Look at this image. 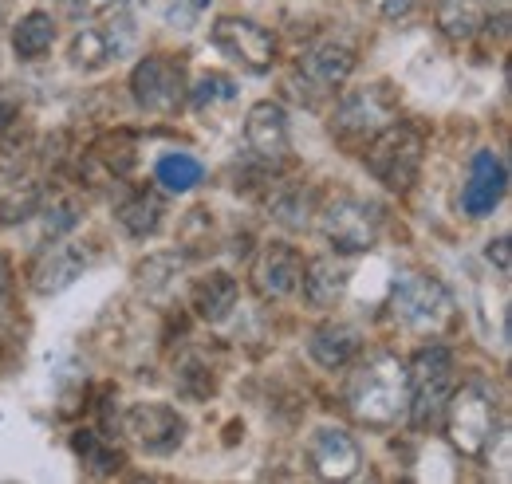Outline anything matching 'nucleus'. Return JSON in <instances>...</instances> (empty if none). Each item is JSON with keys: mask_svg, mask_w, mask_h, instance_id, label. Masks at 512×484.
Here are the masks:
<instances>
[{"mask_svg": "<svg viewBox=\"0 0 512 484\" xmlns=\"http://www.w3.org/2000/svg\"><path fill=\"white\" fill-rule=\"evenodd\" d=\"M130 40H134L130 20L91 24V28H83V32L71 40L67 60H71V67H79V71H103L107 63L123 60V52L130 48Z\"/></svg>", "mask_w": 512, "mask_h": 484, "instance_id": "12", "label": "nucleus"}, {"mask_svg": "<svg viewBox=\"0 0 512 484\" xmlns=\"http://www.w3.org/2000/svg\"><path fill=\"white\" fill-rule=\"evenodd\" d=\"M422 154H426L422 134H418L414 126H406V122H390V126H383V130L371 138V146H367V170H371L386 189L402 193V189H410L414 178H418Z\"/></svg>", "mask_w": 512, "mask_h": 484, "instance_id": "4", "label": "nucleus"}, {"mask_svg": "<svg viewBox=\"0 0 512 484\" xmlns=\"http://www.w3.org/2000/svg\"><path fill=\"white\" fill-rule=\"evenodd\" d=\"M485 256H489V260H497V268H501V272H505V276H509V241H505V237H497V241H489V248H485Z\"/></svg>", "mask_w": 512, "mask_h": 484, "instance_id": "36", "label": "nucleus"}, {"mask_svg": "<svg viewBox=\"0 0 512 484\" xmlns=\"http://www.w3.org/2000/svg\"><path fill=\"white\" fill-rule=\"evenodd\" d=\"M505 189H509L505 162L493 150H477L473 154V166H469V178L461 185V209H465V217H473V221L489 217L501 205Z\"/></svg>", "mask_w": 512, "mask_h": 484, "instance_id": "13", "label": "nucleus"}, {"mask_svg": "<svg viewBox=\"0 0 512 484\" xmlns=\"http://www.w3.org/2000/svg\"><path fill=\"white\" fill-rule=\"evenodd\" d=\"M245 142L256 158L264 162H284L288 158V146H292V134H288V115L280 103L264 99L256 103L245 119Z\"/></svg>", "mask_w": 512, "mask_h": 484, "instance_id": "15", "label": "nucleus"}, {"mask_svg": "<svg viewBox=\"0 0 512 484\" xmlns=\"http://www.w3.org/2000/svg\"><path fill=\"white\" fill-rule=\"evenodd\" d=\"M162 217H166V205H162V197H154V193H138L134 201H127V205L119 209V225L127 229L134 241L154 237V233L162 229Z\"/></svg>", "mask_w": 512, "mask_h": 484, "instance_id": "25", "label": "nucleus"}, {"mask_svg": "<svg viewBox=\"0 0 512 484\" xmlns=\"http://www.w3.org/2000/svg\"><path fill=\"white\" fill-rule=\"evenodd\" d=\"M209 40H213V48H217L221 56L241 63V67L253 71V75H264V71L272 67V60H276V40H272V32L260 28L249 16H221V20H213Z\"/></svg>", "mask_w": 512, "mask_h": 484, "instance_id": "9", "label": "nucleus"}, {"mask_svg": "<svg viewBox=\"0 0 512 484\" xmlns=\"http://www.w3.org/2000/svg\"><path fill=\"white\" fill-rule=\"evenodd\" d=\"M12 119H16V103L12 99H0V126H8Z\"/></svg>", "mask_w": 512, "mask_h": 484, "instance_id": "37", "label": "nucleus"}, {"mask_svg": "<svg viewBox=\"0 0 512 484\" xmlns=\"http://www.w3.org/2000/svg\"><path fill=\"white\" fill-rule=\"evenodd\" d=\"M40 217H44V237L48 241H60L67 229L79 221V205L71 201V197H56L48 209H36Z\"/></svg>", "mask_w": 512, "mask_h": 484, "instance_id": "30", "label": "nucleus"}, {"mask_svg": "<svg viewBox=\"0 0 512 484\" xmlns=\"http://www.w3.org/2000/svg\"><path fill=\"white\" fill-rule=\"evenodd\" d=\"M347 402H351V414L363 425H375V429L394 425L406 414V406H410L406 366L398 363L394 355H375L371 363L351 378Z\"/></svg>", "mask_w": 512, "mask_h": 484, "instance_id": "1", "label": "nucleus"}, {"mask_svg": "<svg viewBox=\"0 0 512 484\" xmlns=\"http://www.w3.org/2000/svg\"><path fill=\"white\" fill-rule=\"evenodd\" d=\"M355 351H359V331L351 327V323H320L316 331H312V339H308V355H312V363H320L323 370H339V366H347L355 359Z\"/></svg>", "mask_w": 512, "mask_h": 484, "instance_id": "19", "label": "nucleus"}, {"mask_svg": "<svg viewBox=\"0 0 512 484\" xmlns=\"http://www.w3.org/2000/svg\"><path fill=\"white\" fill-rule=\"evenodd\" d=\"M320 225H323L327 244H331L339 256H355V252L375 248L379 229H383V209H379L375 201L355 197V193H339L335 201H327Z\"/></svg>", "mask_w": 512, "mask_h": 484, "instance_id": "6", "label": "nucleus"}, {"mask_svg": "<svg viewBox=\"0 0 512 484\" xmlns=\"http://www.w3.org/2000/svg\"><path fill=\"white\" fill-rule=\"evenodd\" d=\"M174 268H178V260H174V256H150V260H142V264L134 268L138 288H146V292H162V288L170 284Z\"/></svg>", "mask_w": 512, "mask_h": 484, "instance_id": "32", "label": "nucleus"}, {"mask_svg": "<svg viewBox=\"0 0 512 484\" xmlns=\"http://www.w3.org/2000/svg\"><path fill=\"white\" fill-rule=\"evenodd\" d=\"M453 378H457V363H453V351L430 343L422 347L410 370H406V382H410V418L418 429H434L446 414V402L453 394Z\"/></svg>", "mask_w": 512, "mask_h": 484, "instance_id": "2", "label": "nucleus"}, {"mask_svg": "<svg viewBox=\"0 0 512 484\" xmlns=\"http://www.w3.org/2000/svg\"><path fill=\"white\" fill-rule=\"evenodd\" d=\"M154 178L166 185L170 193H186V189H193V185L205 178V170H201V162H197L193 154H182V150H174V154L158 158V166H154Z\"/></svg>", "mask_w": 512, "mask_h": 484, "instance_id": "26", "label": "nucleus"}, {"mask_svg": "<svg viewBox=\"0 0 512 484\" xmlns=\"http://www.w3.org/2000/svg\"><path fill=\"white\" fill-rule=\"evenodd\" d=\"M130 95L146 115H170L186 99V67L170 56H146L130 71Z\"/></svg>", "mask_w": 512, "mask_h": 484, "instance_id": "8", "label": "nucleus"}, {"mask_svg": "<svg viewBox=\"0 0 512 484\" xmlns=\"http://www.w3.org/2000/svg\"><path fill=\"white\" fill-rule=\"evenodd\" d=\"M347 284H351L347 264H339V260H331V256L312 260V264L300 272L304 300L316 303V307H331V303H339L343 300V292H347Z\"/></svg>", "mask_w": 512, "mask_h": 484, "instance_id": "20", "label": "nucleus"}, {"mask_svg": "<svg viewBox=\"0 0 512 484\" xmlns=\"http://www.w3.org/2000/svg\"><path fill=\"white\" fill-rule=\"evenodd\" d=\"M300 272H304V260L292 244H268L253 268L256 292L264 300H284L300 288Z\"/></svg>", "mask_w": 512, "mask_h": 484, "instance_id": "16", "label": "nucleus"}, {"mask_svg": "<svg viewBox=\"0 0 512 484\" xmlns=\"http://www.w3.org/2000/svg\"><path fill=\"white\" fill-rule=\"evenodd\" d=\"M213 386H217V382H213V374L197 363L193 355L178 366V390H182L186 398H197V402H201V398H209V394H213Z\"/></svg>", "mask_w": 512, "mask_h": 484, "instance_id": "31", "label": "nucleus"}, {"mask_svg": "<svg viewBox=\"0 0 512 484\" xmlns=\"http://www.w3.org/2000/svg\"><path fill=\"white\" fill-rule=\"evenodd\" d=\"M95 158L115 174V178H123L134 170V162H138V150H134V138L130 134H107V138H99L95 142Z\"/></svg>", "mask_w": 512, "mask_h": 484, "instance_id": "28", "label": "nucleus"}, {"mask_svg": "<svg viewBox=\"0 0 512 484\" xmlns=\"http://www.w3.org/2000/svg\"><path fill=\"white\" fill-rule=\"evenodd\" d=\"M71 449H75V457L83 461V469H87L91 477H111V473H119V465H123V453L111 449V445L103 441V433H91V429H75V433H71Z\"/></svg>", "mask_w": 512, "mask_h": 484, "instance_id": "23", "label": "nucleus"}, {"mask_svg": "<svg viewBox=\"0 0 512 484\" xmlns=\"http://www.w3.org/2000/svg\"><path fill=\"white\" fill-rule=\"evenodd\" d=\"M355 71V52L347 44H335V40H323L316 48H308L300 56V75L316 87V91H335L351 79Z\"/></svg>", "mask_w": 512, "mask_h": 484, "instance_id": "18", "label": "nucleus"}, {"mask_svg": "<svg viewBox=\"0 0 512 484\" xmlns=\"http://www.w3.org/2000/svg\"><path fill=\"white\" fill-rule=\"evenodd\" d=\"M127 433L150 457H166L186 441V418L166 402H138L127 410Z\"/></svg>", "mask_w": 512, "mask_h": 484, "instance_id": "10", "label": "nucleus"}, {"mask_svg": "<svg viewBox=\"0 0 512 484\" xmlns=\"http://www.w3.org/2000/svg\"><path fill=\"white\" fill-rule=\"evenodd\" d=\"M233 99H237V83H233L229 75H221V71L201 75L197 87L190 91V103L197 115H205V111H213V107H221V103H233Z\"/></svg>", "mask_w": 512, "mask_h": 484, "instance_id": "27", "label": "nucleus"}, {"mask_svg": "<svg viewBox=\"0 0 512 484\" xmlns=\"http://www.w3.org/2000/svg\"><path fill=\"white\" fill-rule=\"evenodd\" d=\"M308 465L320 481H351L363 465V453L355 445V437L339 425H320L308 441Z\"/></svg>", "mask_w": 512, "mask_h": 484, "instance_id": "11", "label": "nucleus"}, {"mask_svg": "<svg viewBox=\"0 0 512 484\" xmlns=\"http://www.w3.org/2000/svg\"><path fill=\"white\" fill-rule=\"evenodd\" d=\"M87 264H91V248H83L75 241L48 244L32 264V288L40 296H56V292L71 288L87 272Z\"/></svg>", "mask_w": 512, "mask_h": 484, "instance_id": "14", "label": "nucleus"}, {"mask_svg": "<svg viewBox=\"0 0 512 484\" xmlns=\"http://www.w3.org/2000/svg\"><path fill=\"white\" fill-rule=\"evenodd\" d=\"M272 217H276L284 229H292V233L308 229V221H312V193H308V189H288L284 197H276Z\"/></svg>", "mask_w": 512, "mask_h": 484, "instance_id": "29", "label": "nucleus"}, {"mask_svg": "<svg viewBox=\"0 0 512 484\" xmlns=\"http://www.w3.org/2000/svg\"><path fill=\"white\" fill-rule=\"evenodd\" d=\"M390 311L414 335H442L453 319V296L446 292L442 280H434L426 272H406L394 280Z\"/></svg>", "mask_w": 512, "mask_h": 484, "instance_id": "3", "label": "nucleus"}, {"mask_svg": "<svg viewBox=\"0 0 512 484\" xmlns=\"http://www.w3.org/2000/svg\"><path fill=\"white\" fill-rule=\"evenodd\" d=\"M446 429L449 441L461 457H481L493 441V429H497V406H493V394L477 382L453 390L446 402Z\"/></svg>", "mask_w": 512, "mask_h": 484, "instance_id": "5", "label": "nucleus"}, {"mask_svg": "<svg viewBox=\"0 0 512 484\" xmlns=\"http://www.w3.org/2000/svg\"><path fill=\"white\" fill-rule=\"evenodd\" d=\"M398 115V95L390 83H367L355 87L339 99L335 119H331V134L343 142H367L375 138L383 126H390Z\"/></svg>", "mask_w": 512, "mask_h": 484, "instance_id": "7", "label": "nucleus"}, {"mask_svg": "<svg viewBox=\"0 0 512 484\" xmlns=\"http://www.w3.org/2000/svg\"><path fill=\"white\" fill-rule=\"evenodd\" d=\"M52 44H56V24H52V16L48 12H28L16 28H12V48H16V56L20 60H44L48 52H52Z\"/></svg>", "mask_w": 512, "mask_h": 484, "instance_id": "22", "label": "nucleus"}, {"mask_svg": "<svg viewBox=\"0 0 512 484\" xmlns=\"http://www.w3.org/2000/svg\"><path fill=\"white\" fill-rule=\"evenodd\" d=\"M438 24L449 40H473L485 24V0H442Z\"/></svg>", "mask_w": 512, "mask_h": 484, "instance_id": "24", "label": "nucleus"}, {"mask_svg": "<svg viewBox=\"0 0 512 484\" xmlns=\"http://www.w3.org/2000/svg\"><path fill=\"white\" fill-rule=\"evenodd\" d=\"M205 8H209V0H178V4L170 8V20H174V28H193V20H197Z\"/></svg>", "mask_w": 512, "mask_h": 484, "instance_id": "34", "label": "nucleus"}, {"mask_svg": "<svg viewBox=\"0 0 512 484\" xmlns=\"http://www.w3.org/2000/svg\"><path fill=\"white\" fill-rule=\"evenodd\" d=\"M64 16L71 20H99V16H107V12H115L119 8V0H52Z\"/></svg>", "mask_w": 512, "mask_h": 484, "instance_id": "33", "label": "nucleus"}, {"mask_svg": "<svg viewBox=\"0 0 512 484\" xmlns=\"http://www.w3.org/2000/svg\"><path fill=\"white\" fill-rule=\"evenodd\" d=\"M379 20H402L410 8H414V0H363Z\"/></svg>", "mask_w": 512, "mask_h": 484, "instance_id": "35", "label": "nucleus"}, {"mask_svg": "<svg viewBox=\"0 0 512 484\" xmlns=\"http://www.w3.org/2000/svg\"><path fill=\"white\" fill-rule=\"evenodd\" d=\"M237 296H241V288L229 272H209L193 284V307L205 323H225L237 307Z\"/></svg>", "mask_w": 512, "mask_h": 484, "instance_id": "21", "label": "nucleus"}, {"mask_svg": "<svg viewBox=\"0 0 512 484\" xmlns=\"http://www.w3.org/2000/svg\"><path fill=\"white\" fill-rule=\"evenodd\" d=\"M40 182L36 174L16 162V158H0V221H24L40 209Z\"/></svg>", "mask_w": 512, "mask_h": 484, "instance_id": "17", "label": "nucleus"}]
</instances>
